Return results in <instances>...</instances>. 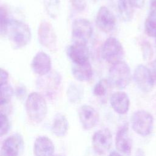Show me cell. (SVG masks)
Here are the masks:
<instances>
[{"label":"cell","instance_id":"4316f807","mask_svg":"<svg viewBox=\"0 0 156 156\" xmlns=\"http://www.w3.org/2000/svg\"><path fill=\"white\" fill-rule=\"evenodd\" d=\"M110 84L108 81L105 79L100 80L94 86L93 89V93L96 96H104L107 91L108 85Z\"/></svg>","mask_w":156,"mask_h":156},{"label":"cell","instance_id":"7402d4cb","mask_svg":"<svg viewBox=\"0 0 156 156\" xmlns=\"http://www.w3.org/2000/svg\"><path fill=\"white\" fill-rule=\"evenodd\" d=\"M83 96V88L80 85L72 83L67 90V96L69 101L72 103H78Z\"/></svg>","mask_w":156,"mask_h":156},{"label":"cell","instance_id":"4dcf8cb0","mask_svg":"<svg viewBox=\"0 0 156 156\" xmlns=\"http://www.w3.org/2000/svg\"><path fill=\"white\" fill-rule=\"evenodd\" d=\"M0 85L8 83L9 79V73L7 71L2 68L1 69V74H0Z\"/></svg>","mask_w":156,"mask_h":156},{"label":"cell","instance_id":"d6986e66","mask_svg":"<svg viewBox=\"0 0 156 156\" xmlns=\"http://www.w3.org/2000/svg\"><path fill=\"white\" fill-rule=\"evenodd\" d=\"M74 77L80 82H88L93 76V69L89 61L82 64H74L71 68Z\"/></svg>","mask_w":156,"mask_h":156},{"label":"cell","instance_id":"cb8c5ba5","mask_svg":"<svg viewBox=\"0 0 156 156\" xmlns=\"http://www.w3.org/2000/svg\"><path fill=\"white\" fill-rule=\"evenodd\" d=\"M44 5L46 13L52 18H55L59 13V0H44Z\"/></svg>","mask_w":156,"mask_h":156},{"label":"cell","instance_id":"9a60e30c","mask_svg":"<svg viewBox=\"0 0 156 156\" xmlns=\"http://www.w3.org/2000/svg\"><path fill=\"white\" fill-rule=\"evenodd\" d=\"M23 141L19 135H13L7 137L3 142L0 156H18Z\"/></svg>","mask_w":156,"mask_h":156},{"label":"cell","instance_id":"9c48e42d","mask_svg":"<svg viewBox=\"0 0 156 156\" xmlns=\"http://www.w3.org/2000/svg\"><path fill=\"white\" fill-rule=\"evenodd\" d=\"M112 135L107 128H104L96 131L92 137V145L94 151L98 154H105L112 144Z\"/></svg>","mask_w":156,"mask_h":156},{"label":"cell","instance_id":"74e56055","mask_svg":"<svg viewBox=\"0 0 156 156\" xmlns=\"http://www.w3.org/2000/svg\"><path fill=\"white\" fill-rule=\"evenodd\" d=\"M52 156H62V155H52Z\"/></svg>","mask_w":156,"mask_h":156},{"label":"cell","instance_id":"8992f818","mask_svg":"<svg viewBox=\"0 0 156 156\" xmlns=\"http://www.w3.org/2000/svg\"><path fill=\"white\" fill-rule=\"evenodd\" d=\"M124 51L120 41L115 37H109L104 42L102 48V56L108 63L115 64L122 61Z\"/></svg>","mask_w":156,"mask_h":156},{"label":"cell","instance_id":"4fadbf2b","mask_svg":"<svg viewBox=\"0 0 156 156\" xmlns=\"http://www.w3.org/2000/svg\"><path fill=\"white\" fill-rule=\"evenodd\" d=\"M117 150L127 156L130 155L132 148V141L129 135L127 124L124 125L117 132L115 138Z\"/></svg>","mask_w":156,"mask_h":156},{"label":"cell","instance_id":"ffe728a7","mask_svg":"<svg viewBox=\"0 0 156 156\" xmlns=\"http://www.w3.org/2000/svg\"><path fill=\"white\" fill-rule=\"evenodd\" d=\"M69 123L67 118L62 114H57L53 121L51 131L58 137L64 136L68 132Z\"/></svg>","mask_w":156,"mask_h":156},{"label":"cell","instance_id":"7a4b0ae2","mask_svg":"<svg viewBox=\"0 0 156 156\" xmlns=\"http://www.w3.org/2000/svg\"><path fill=\"white\" fill-rule=\"evenodd\" d=\"M26 110L32 122H41L45 118L48 112L47 103L44 96L37 92L31 93L26 101Z\"/></svg>","mask_w":156,"mask_h":156},{"label":"cell","instance_id":"8d00e7d4","mask_svg":"<svg viewBox=\"0 0 156 156\" xmlns=\"http://www.w3.org/2000/svg\"><path fill=\"white\" fill-rule=\"evenodd\" d=\"M91 1H92L93 2H97V1H98L99 0H91Z\"/></svg>","mask_w":156,"mask_h":156},{"label":"cell","instance_id":"d4e9b609","mask_svg":"<svg viewBox=\"0 0 156 156\" xmlns=\"http://www.w3.org/2000/svg\"><path fill=\"white\" fill-rule=\"evenodd\" d=\"M144 31L148 36L156 38V15L149 13L144 23Z\"/></svg>","mask_w":156,"mask_h":156},{"label":"cell","instance_id":"5bb4252c","mask_svg":"<svg viewBox=\"0 0 156 156\" xmlns=\"http://www.w3.org/2000/svg\"><path fill=\"white\" fill-rule=\"evenodd\" d=\"M31 67L33 71L40 76L47 74L51 71V60L45 52L40 51L34 57Z\"/></svg>","mask_w":156,"mask_h":156},{"label":"cell","instance_id":"d590c367","mask_svg":"<svg viewBox=\"0 0 156 156\" xmlns=\"http://www.w3.org/2000/svg\"><path fill=\"white\" fill-rule=\"evenodd\" d=\"M108 156H122L119 153H118V152L116 151H113Z\"/></svg>","mask_w":156,"mask_h":156},{"label":"cell","instance_id":"2e32d148","mask_svg":"<svg viewBox=\"0 0 156 156\" xmlns=\"http://www.w3.org/2000/svg\"><path fill=\"white\" fill-rule=\"evenodd\" d=\"M68 55L74 64H82L88 61L89 50L87 44L74 43L67 51Z\"/></svg>","mask_w":156,"mask_h":156},{"label":"cell","instance_id":"1f68e13d","mask_svg":"<svg viewBox=\"0 0 156 156\" xmlns=\"http://www.w3.org/2000/svg\"><path fill=\"white\" fill-rule=\"evenodd\" d=\"M133 6L135 8L141 9L144 4L145 0H130Z\"/></svg>","mask_w":156,"mask_h":156},{"label":"cell","instance_id":"f35d334b","mask_svg":"<svg viewBox=\"0 0 156 156\" xmlns=\"http://www.w3.org/2000/svg\"><path fill=\"white\" fill-rule=\"evenodd\" d=\"M155 41H156V40H155Z\"/></svg>","mask_w":156,"mask_h":156},{"label":"cell","instance_id":"836d02e7","mask_svg":"<svg viewBox=\"0 0 156 156\" xmlns=\"http://www.w3.org/2000/svg\"><path fill=\"white\" fill-rule=\"evenodd\" d=\"M150 13L156 15V0H150Z\"/></svg>","mask_w":156,"mask_h":156},{"label":"cell","instance_id":"6da1fadb","mask_svg":"<svg viewBox=\"0 0 156 156\" xmlns=\"http://www.w3.org/2000/svg\"><path fill=\"white\" fill-rule=\"evenodd\" d=\"M6 35L14 49H21L27 45L32 38L27 24L15 20H9Z\"/></svg>","mask_w":156,"mask_h":156},{"label":"cell","instance_id":"ac0fdd59","mask_svg":"<svg viewBox=\"0 0 156 156\" xmlns=\"http://www.w3.org/2000/svg\"><path fill=\"white\" fill-rule=\"evenodd\" d=\"M54 149V143L46 136H40L34 142V154L35 156H52Z\"/></svg>","mask_w":156,"mask_h":156},{"label":"cell","instance_id":"277c9868","mask_svg":"<svg viewBox=\"0 0 156 156\" xmlns=\"http://www.w3.org/2000/svg\"><path fill=\"white\" fill-rule=\"evenodd\" d=\"M131 124L133 130L136 133L143 136H147L152 131L154 118L149 112L139 110L132 115Z\"/></svg>","mask_w":156,"mask_h":156},{"label":"cell","instance_id":"f1b7e54d","mask_svg":"<svg viewBox=\"0 0 156 156\" xmlns=\"http://www.w3.org/2000/svg\"><path fill=\"white\" fill-rule=\"evenodd\" d=\"M141 50L143 58L146 60H150L153 55V51L149 43L144 41L141 44Z\"/></svg>","mask_w":156,"mask_h":156},{"label":"cell","instance_id":"603a6c76","mask_svg":"<svg viewBox=\"0 0 156 156\" xmlns=\"http://www.w3.org/2000/svg\"><path fill=\"white\" fill-rule=\"evenodd\" d=\"M13 93V89L9 83L1 85V106L9 104Z\"/></svg>","mask_w":156,"mask_h":156},{"label":"cell","instance_id":"e0dca14e","mask_svg":"<svg viewBox=\"0 0 156 156\" xmlns=\"http://www.w3.org/2000/svg\"><path fill=\"white\" fill-rule=\"evenodd\" d=\"M110 103L115 112L120 115H124L129 109L130 99L125 92L119 91L112 94L110 98Z\"/></svg>","mask_w":156,"mask_h":156},{"label":"cell","instance_id":"ba28073f","mask_svg":"<svg viewBox=\"0 0 156 156\" xmlns=\"http://www.w3.org/2000/svg\"><path fill=\"white\" fill-rule=\"evenodd\" d=\"M71 33L74 43L87 44L92 35L93 27L88 20L77 18L73 21Z\"/></svg>","mask_w":156,"mask_h":156},{"label":"cell","instance_id":"f546056e","mask_svg":"<svg viewBox=\"0 0 156 156\" xmlns=\"http://www.w3.org/2000/svg\"><path fill=\"white\" fill-rule=\"evenodd\" d=\"M71 3L73 7L79 12L83 11L87 6L85 0H71Z\"/></svg>","mask_w":156,"mask_h":156},{"label":"cell","instance_id":"484cf974","mask_svg":"<svg viewBox=\"0 0 156 156\" xmlns=\"http://www.w3.org/2000/svg\"><path fill=\"white\" fill-rule=\"evenodd\" d=\"M9 22L7 10L5 7L1 5L0 9V33L2 37L6 35Z\"/></svg>","mask_w":156,"mask_h":156},{"label":"cell","instance_id":"30bf717a","mask_svg":"<svg viewBox=\"0 0 156 156\" xmlns=\"http://www.w3.org/2000/svg\"><path fill=\"white\" fill-rule=\"evenodd\" d=\"M133 80L138 88L144 93L150 92L154 85L151 70L143 65L136 66L133 73Z\"/></svg>","mask_w":156,"mask_h":156},{"label":"cell","instance_id":"44dd1931","mask_svg":"<svg viewBox=\"0 0 156 156\" xmlns=\"http://www.w3.org/2000/svg\"><path fill=\"white\" fill-rule=\"evenodd\" d=\"M134 7L130 0H118V10L121 20L125 22L130 21L133 16Z\"/></svg>","mask_w":156,"mask_h":156},{"label":"cell","instance_id":"e575fe53","mask_svg":"<svg viewBox=\"0 0 156 156\" xmlns=\"http://www.w3.org/2000/svg\"><path fill=\"white\" fill-rule=\"evenodd\" d=\"M16 94L18 96L20 97H21V96H23L24 95H25L26 94V90L23 87H20L17 89L16 90Z\"/></svg>","mask_w":156,"mask_h":156},{"label":"cell","instance_id":"7c38bea8","mask_svg":"<svg viewBox=\"0 0 156 156\" xmlns=\"http://www.w3.org/2000/svg\"><path fill=\"white\" fill-rule=\"evenodd\" d=\"M78 115L82 127L86 130L93 128L99 121L98 112L94 107L88 105H82L79 109Z\"/></svg>","mask_w":156,"mask_h":156},{"label":"cell","instance_id":"52a82bcc","mask_svg":"<svg viewBox=\"0 0 156 156\" xmlns=\"http://www.w3.org/2000/svg\"><path fill=\"white\" fill-rule=\"evenodd\" d=\"M38 38L40 44L52 52L57 49V39L52 24L47 21L40 23L38 29Z\"/></svg>","mask_w":156,"mask_h":156},{"label":"cell","instance_id":"83f0119b","mask_svg":"<svg viewBox=\"0 0 156 156\" xmlns=\"http://www.w3.org/2000/svg\"><path fill=\"white\" fill-rule=\"evenodd\" d=\"M1 121V129H0V136H2L5 135L9 129V121L5 113L1 112L0 115Z\"/></svg>","mask_w":156,"mask_h":156},{"label":"cell","instance_id":"d6a6232c","mask_svg":"<svg viewBox=\"0 0 156 156\" xmlns=\"http://www.w3.org/2000/svg\"><path fill=\"white\" fill-rule=\"evenodd\" d=\"M151 72L154 79V82L156 83V59L154 60L151 64Z\"/></svg>","mask_w":156,"mask_h":156},{"label":"cell","instance_id":"8fae6325","mask_svg":"<svg viewBox=\"0 0 156 156\" xmlns=\"http://www.w3.org/2000/svg\"><path fill=\"white\" fill-rule=\"evenodd\" d=\"M96 23L101 31L108 33L112 32L115 27L116 19L109 9L105 6H102L97 13Z\"/></svg>","mask_w":156,"mask_h":156},{"label":"cell","instance_id":"5b68a950","mask_svg":"<svg viewBox=\"0 0 156 156\" xmlns=\"http://www.w3.org/2000/svg\"><path fill=\"white\" fill-rule=\"evenodd\" d=\"M61 82L60 74L55 71H51L37 79V87L48 98H53L59 90Z\"/></svg>","mask_w":156,"mask_h":156},{"label":"cell","instance_id":"3957f363","mask_svg":"<svg viewBox=\"0 0 156 156\" xmlns=\"http://www.w3.org/2000/svg\"><path fill=\"white\" fill-rule=\"evenodd\" d=\"M131 79L130 69L123 61L113 64L109 69L108 82L112 86L119 89L125 88L130 83Z\"/></svg>","mask_w":156,"mask_h":156}]
</instances>
